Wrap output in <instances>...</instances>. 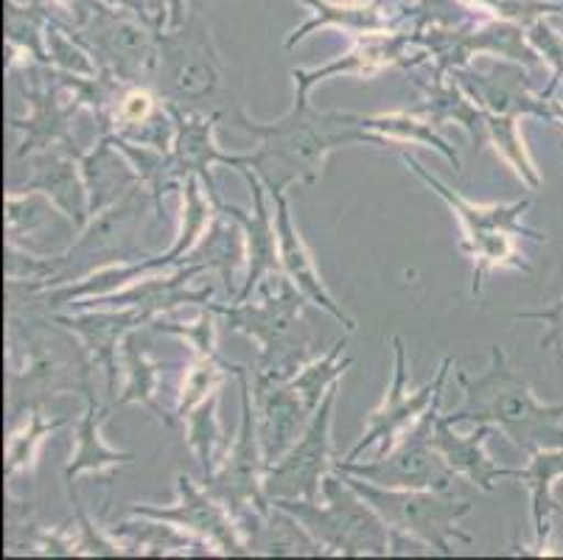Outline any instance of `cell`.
<instances>
[{"label": "cell", "instance_id": "cell-20", "mask_svg": "<svg viewBox=\"0 0 563 560\" xmlns=\"http://www.w3.org/2000/svg\"><path fill=\"white\" fill-rule=\"evenodd\" d=\"M152 191H143L141 183L124 194V197L112 202L110 208L99 210L90 216V222L81 230V239L68 246L65 259L74 255H118V261H143V250L132 246V233L137 230L143 219V205L150 199Z\"/></svg>", "mask_w": 563, "mask_h": 560}, {"label": "cell", "instance_id": "cell-46", "mask_svg": "<svg viewBox=\"0 0 563 560\" xmlns=\"http://www.w3.org/2000/svg\"><path fill=\"white\" fill-rule=\"evenodd\" d=\"M514 320H539L550 326V331L541 337V348L552 351L558 359H563V295L544 311H516Z\"/></svg>", "mask_w": 563, "mask_h": 560}, {"label": "cell", "instance_id": "cell-35", "mask_svg": "<svg viewBox=\"0 0 563 560\" xmlns=\"http://www.w3.org/2000/svg\"><path fill=\"white\" fill-rule=\"evenodd\" d=\"M345 348H347V337H340L325 356H320L311 364H303L300 373H295V376L289 378L291 387L298 389L306 409H309L311 415L317 413V407H320L322 398L329 395V389L340 382L342 373L353 364V359L345 356Z\"/></svg>", "mask_w": 563, "mask_h": 560}, {"label": "cell", "instance_id": "cell-48", "mask_svg": "<svg viewBox=\"0 0 563 560\" xmlns=\"http://www.w3.org/2000/svg\"><path fill=\"white\" fill-rule=\"evenodd\" d=\"M168 7V29H180L186 23V0H166Z\"/></svg>", "mask_w": 563, "mask_h": 560}, {"label": "cell", "instance_id": "cell-13", "mask_svg": "<svg viewBox=\"0 0 563 560\" xmlns=\"http://www.w3.org/2000/svg\"><path fill=\"white\" fill-rule=\"evenodd\" d=\"M418 45L432 51L434 76L432 81H443V76L454 68H463L474 54H496L510 62L539 65V54L527 45L525 25L514 20H494V23L449 25V29L418 31Z\"/></svg>", "mask_w": 563, "mask_h": 560}, {"label": "cell", "instance_id": "cell-2", "mask_svg": "<svg viewBox=\"0 0 563 560\" xmlns=\"http://www.w3.org/2000/svg\"><path fill=\"white\" fill-rule=\"evenodd\" d=\"M465 404L446 415L452 426L490 424L505 431V438L525 454L544 449H563V404H541L530 384L508 364L501 348L490 351V364L483 376H468L457 370Z\"/></svg>", "mask_w": 563, "mask_h": 560}, {"label": "cell", "instance_id": "cell-42", "mask_svg": "<svg viewBox=\"0 0 563 560\" xmlns=\"http://www.w3.org/2000/svg\"><path fill=\"white\" fill-rule=\"evenodd\" d=\"M59 426H65V418H56V420H45L43 418V407H34L32 409V420L25 426L23 431H14L12 438H9V449H7V480H12L20 469L25 465H32V457L34 449H37L40 440L51 431H56Z\"/></svg>", "mask_w": 563, "mask_h": 560}, {"label": "cell", "instance_id": "cell-4", "mask_svg": "<svg viewBox=\"0 0 563 560\" xmlns=\"http://www.w3.org/2000/svg\"><path fill=\"white\" fill-rule=\"evenodd\" d=\"M303 292L291 284L289 275L278 281V292L261 303H230V306H208L213 315H222L233 331L258 339L261 359L255 373L273 378H291L303 367L306 356L314 348V337L303 322Z\"/></svg>", "mask_w": 563, "mask_h": 560}, {"label": "cell", "instance_id": "cell-40", "mask_svg": "<svg viewBox=\"0 0 563 560\" xmlns=\"http://www.w3.org/2000/svg\"><path fill=\"white\" fill-rule=\"evenodd\" d=\"M362 127L365 130H376L382 135H393L398 141H415V143H427V146L438 149L454 168H460V157L452 146H449L438 132L432 130L429 121H418L412 112H404V116H378V118H365L362 116Z\"/></svg>", "mask_w": 563, "mask_h": 560}, {"label": "cell", "instance_id": "cell-9", "mask_svg": "<svg viewBox=\"0 0 563 560\" xmlns=\"http://www.w3.org/2000/svg\"><path fill=\"white\" fill-rule=\"evenodd\" d=\"M59 25L99 59V68H107L115 79L124 85H152L157 65V31L132 12H118L101 0L81 29Z\"/></svg>", "mask_w": 563, "mask_h": 560}, {"label": "cell", "instance_id": "cell-29", "mask_svg": "<svg viewBox=\"0 0 563 560\" xmlns=\"http://www.w3.org/2000/svg\"><path fill=\"white\" fill-rule=\"evenodd\" d=\"M208 270L205 264H183L180 272L174 277H166V281H157V277H141L135 286L124 292H112V295L101 297L104 306H115V308H126L135 306L141 308L143 315L155 320L157 315L168 311V308L180 306V303H205L211 300L213 289H188V281Z\"/></svg>", "mask_w": 563, "mask_h": 560}, {"label": "cell", "instance_id": "cell-12", "mask_svg": "<svg viewBox=\"0 0 563 560\" xmlns=\"http://www.w3.org/2000/svg\"><path fill=\"white\" fill-rule=\"evenodd\" d=\"M340 384L329 389L317 413L311 415L303 438L291 446L275 465L264 474V493L273 499H309L317 502L322 493V480L334 469L331 451V413H334Z\"/></svg>", "mask_w": 563, "mask_h": 560}, {"label": "cell", "instance_id": "cell-33", "mask_svg": "<svg viewBox=\"0 0 563 560\" xmlns=\"http://www.w3.org/2000/svg\"><path fill=\"white\" fill-rule=\"evenodd\" d=\"M121 353H124L126 373H130V382H126L124 393L118 395V404H141V407L152 409L163 424L172 429L174 418L166 415V409L157 404V387H161V370L163 364L150 359L146 348L137 345V333H126V339L121 342Z\"/></svg>", "mask_w": 563, "mask_h": 560}, {"label": "cell", "instance_id": "cell-26", "mask_svg": "<svg viewBox=\"0 0 563 560\" xmlns=\"http://www.w3.org/2000/svg\"><path fill=\"white\" fill-rule=\"evenodd\" d=\"M494 426L479 424V429L468 438H460L454 426L449 424L446 415H438L432 431V446L446 457L449 469L454 474H463L465 480L474 482L483 491H494L496 480H519V471L516 469H499L485 454V440L490 438Z\"/></svg>", "mask_w": 563, "mask_h": 560}, {"label": "cell", "instance_id": "cell-37", "mask_svg": "<svg viewBox=\"0 0 563 560\" xmlns=\"http://www.w3.org/2000/svg\"><path fill=\"white\" fill-rule=\"evenodd\" d=\"M222 210L213 216L211 228L205 230L202 235V244L199 250H194L188 264H205V266H217L219 275H222L224 286L228 292L233 289V275H235V266L242 261V255L247 253V241L239 235V230L228 228L222 222Z\"/></svg>", "mask_w": 563, "mask_h": 560}, {"label": "cell", "instance_id": "cell-3", "mask_svg": "<svg viewBox=\"0 0 563 560\" xmlns=\"http://www.w3.org/2000/svg\"><path fill=\"white\" fill-rule=\"evenodd\" d=\"M9 326L23 333V364L9 373V415L18 420L25 409L43 407L56 393H85L90 382V353L68 328L54 320L9 317Z\"/></svg>", "mask_w": 563, "mask_h": 560}, {"label": "cell", "instance_id": "cell-32", "mask_svg": "<svg viewBox=\"0 0 563 560\" xmlns=\"http://www.w3.org/2000/svg\"><path fill=\"white\" fill-rule=\"evenodd\" d=\"M421 90L427 92V101L418 105L415 110H409L412 116H427V121L432 123H443V121H454L463 123L468 135L474 138V146H483L488 138V112L483 107H474L468 99L463 96V87L452 85L443 87V81H432V85H423Z\"/></svg>", "mask_w": 563, "mask_h": 560}, {"label": "cell", "instance_id": "cell-15", "mask_svg": "<svg viewBox=\"0 0 563 560\" xmlns=\"http://www.w3.org/2000/svg\"><path fill=\"white\" fill-rule=\"evenodd\" d=\"M177 487H180V505L174 507H150V505H132V516L157 518V521H172L194 536L217 547L222 554H247L242 530L235 518L230 516L228 507L219 499H213L208 491H199L186 474H177Z\"/></svg>", "mask_w": 563, "mask_h": 560}, {"label": "cell", "instance_id": "cell-21", "mask_svg": "<svg viewBox=\"0 0 563 560\" xmlns=\"http://www.w3.org/2000/svg\"><path fill=\"white\" fill-rule=\"evenodd\" d=\"M244 179H247L250 191H253V205L255 213L247 216L242 208H235V205H224L219 202L217 210H222L224 216H230L235 224H242L244 228V241H247V259H250V272L247 281H244V289L235 295L233 303H244L250 300L255 286L269 275H284V266H280V246H278V230L273 228V219H269V210H266L264 202V188L266 185L261 183L258 174L253 168H244Z\"/></svg>", "mask_w": 563, "mask_h": 560}, {"label": "cell", "instance_id": "cell-24", "mask_svg": "<svg viewBox=\"0 0 563 560\" xmlns=\"http://www.w3.org/2000/svg\"><path fill=\"white\" fill-rule=\"evenodd\" d=\"M242 530L247 554H269V558H320L329 554L325 547L306 530L300 518L275 507L269 516L247 507L242 516L235 518Z\"/></svg>", "mask_w": 563, "mask_h": 560}, {"label": "cell", "instance_id": "cell-44", "mask_svg": "<svg viewBox=\"0 0 563 560\" xmlns=\"http://www.w3.org/2000/svg\"><path fill=\"white\" fill-rule=\"evenodd\" d=\"M527 37H530V43L536 45L541 54H544V62H550L552 65V81H550V87L541 92V99L550 101L552 92H555L558 85L563 81V40L558 37L550 25L541 23V20H536V23L530 25V34H527Z\"/></svg>", "mask_w": 563, "mask_h": 560}, {"label": "cell", "instance_id": "cell-5", "mask_svg": "<svg viewBox=\"0 0 563 560\" xmlns=\"http://www.w3.org/2000/svg\"><path fill=\"white\" fill-rule=\"evenodd\" d=\"M273 505L300 518L329 554L360 558L393 552L390 527L342 474L322 480V505L309 499H273Z\"/></svg>", "mask_w": 563, "mask_h": 560}, {"label": "cell", "instance_id": "cell-47", "mask_svg": "<svg viewBox=\"0 0 563 560\" xmlns=\"http://www.w3.org/2000/svg\"><path fill=\"white\" fill-rule=\"evenodd\" d=\"M104 3L124 9V12H132L137 20H143V23L155 31H161L163 23H168L166 0H104Z\"/></svg>", "mask_w": 563, "mask_h": 560}, {"label": "cell", "instance_id": "cell-10", "mask_svg": "<svg viewBox=\"0 0 563 560\" xmlns=\"http://www.w3.org/2000/svg\"><path fill=\"white\" fill-rule=\"evenodd\" d=\"M440 395L429 404L418 424L404 435L398 449H393L387 457H376L373 462L334 460V471L360 476L378 487H396V491H449L454 482V471L449 469L446 457L432 446L434 420L440 415Z\"/></svg>", "mask_w": 563, "mask_h": 560}, {"label": "cell", "instance_id": "cell-14", "mask_svg": "<svg viewBox=\"0 0 563 560\" xmlns=\"http://www.w3.org/2000/svg\"><path fill=\"white\" fill-rule=\"evenodd\" d=\"M393 351H396V364H393V384L390 389H387V398H384V404L376 409V413H371L365 435L360 438V443L347 451L345 460H356V457H360L365 449H371L373 443H378V457L393 451L398 431H404L412 420L421 418V415L429 409V404L443 393V384H446L452 359L449 356L443 359L434 382H429L427 387L421 389H409L407 348H404L401 337H393Z\"/></svg>", "mask_w": 563, "mask_h": 560}, {"label": "cell", "instance_id": "cell-27", "mask_svg": "<svg viewBox=\"0 0 563 560\" xmlns=\"http://www.w3.org/2000/svg\"><path fill=\"white\" fill-rule=\"evenodd\" d=\"M409 45H418V31L415 34H371L360 48H353L342 59L329 62L325 68L317 70H291V79H295V87L311 92L317 81L336 74H373V70L387 68V65L412 68L418 62L407 59Z\"/></svg>", "mask_w": 563, "mask_h": 560}, {"label": "cell", "instance_id": "cell-11", "mask_svg": "<svg viewBox=\"0 0 563 560\" xmlns=\"http://www.w3.org/2000/svg\"><path fill=\"white\" fill-rule=\"evenodd\" d=\"M235 376L242 382V426H239L233 449L224 457L222 469L211 480H205V491L211 493L213 499L222 502L233 518L242 516L247 507H255L258 513L269 516L273 502L264 493L266 460L264 451H261L258 418H255V398L250 393L247 367L239 370Z\"/></svg>", "mask_w": 563, "mask_h": 560}, {"label": "cell", "instance_id": "cell-18", "mask_svg": "<svg viewBox=\"0 0 563 560\" xmlns=\"http://www.w3.org/2000/svg\"><path fill=\"white\" fill-rule=\"evenodd\" d=\"M449 74H452V79H457L463 90H468L479 101V107L488 112V121L516 123L521 116H539L555 121V110L541 96H530L527 74L521 70V65L499 62L490 74H477V70L468 68H454Z\"/></svg>", "mask_w": 563, "mask_h": 560}, {"label": "cell", "instance_id": "cell-23", "mask_svg": "<svg viewBox=\"0 0 563 560\" xmlns=\"http://www.w3.org/2000/svg\"><path fill=\"white\" fill-rule=\"evenodd\" d=\"M273 202H275V230H278V246H280V266H284V272L289 275V281L298 286V289L303 292L314 306L325 308L331 317H336L347 331H356V320L347 315L340 303H334V297H331L329 292H325V286H322L320 275H317L314 270V261H311V253L306 250L298 228H295V222H291L286 191H275Z\"/></svg>", "mask_w": 563, "mask_h": 560}, {"label": "cell", "instance_id": "cell-8", "mask_svg": "<svg viewBox=\"0 0 563 560\" xmlns=\"http://www.w3.org/2000/svg\"><path fill=\"white\" fill-rule=\"evenodd\" d=\"M342 476L384 518V524L393 532V543L401 541L404 536H412L432 547L438 554H452V538L474 543V538L457 527L460 518L471 513V505H474L471 499H454V496H449V491H396V487H378L373 482H362L360 476Z\"/></svg>", "mask_w": 563, "mask_h": 560}, {"label": "cell", "instance_id": "cell-41", "mask_svg": "<svg viewBox=\"0 0 563 560\" xmlns=\"http://www.w3.org/2000/svg\"><path fill=\"white\" fill-rule=\"evenodd\" d=\"M54 216V202L43 191H23L7 197V233L9 239L37 233Z\"/></svg>", "mask_w": 563, "mask_h": 560}, {"label": "cell", "instance_id": "cell-39", "mask_svg": "<svg viewBox=\"0 0 563 560\" xmlns=\"http://www.w3.org/2000/svg\"><path fill=\"white\" fill-rule=\"evenodd\" d=\"M112 536L132 538V554H168L172 549H205L208 541L199 536H188V532H177L174 527H161L155 518V524H115L110 527Z\"/></svg>", "mask_w": 563, "mask_h": 560}, {"label": "cell", "instance_id": "cell-43", "mask_svg": "<svg viewBox=\"0 0 563 560\" xmlns=\"http://www.w3.org/2000/svg\"><path fill=\"white\" fill-rule=\"evenodd\" d=\"M471 3L488 9L499 20H514L519 25H532L547 14L561 12V7L550 0H471Z\"/></svg>", "mask_w": 563, "mask_h": 560}, {"label": "cell", "instance_id": "cell-49", "mask_svg": "<svg viewBox=\"0 0 563 560\" xmlns=\"http://www.w3.org/2000/svg\"><path fill=\"white\" fill-rule=\"evenodd\" d=\"M552 110H555V118H561L563 121V105H552Z\"/></svg>", "mask_w": 563, "mask_h": 560}, {"label": "cell", "instance_id": "cell-50", "mask_svg": "<svg viewBox=\"0 0 563 560\" xmlns=\"http://www.w3.org/2000/svg\"><path fill=\"white\" fill-rule=\"evenodd\" d=\"M558 513H561V516H563V510H561V507H558Z\"/></svg>", "mask_w": 563, "mask_h": 560}, {"label": "cell", "instance_id": "cell-30", "mask_svg": "<svg viewBox=\"0 0 563 560\" xmlns=\"http://www.w3.org/2000/svg\"><path fill=\"white\" fill-rule=\"evenodd\" d=\"M85 398L87 409L85 415H81L79 426H76V454L70 457V462L65 465V485H74V476L85 474V471H96V474H99V471L118 469V465H126V462L135 460V454L112 451L110 446L101 440V424L107 420V409L96 404L90 382L85 384Z\"/></svg>", "mask_w": 563, "mask_h": 560}, {"label": "cell", "instance_id": "cell-45", "mask_svg": "<svg viewBox=\"0 0 563 560\" xmlns=\"http://www.w3.org/2000/svg\"><path fill=\"white\" fill-rule=\"evenodd\" d=\"M65 261L56 259V261H43V259H34V255H23L18 253V246L9 241L7 246V275L9 281H43V277H56L63 272Z\"/></svg>", "mask_w": 563, "mask_h": 560}, {"label": "cell", "instance_id": "cell-38", "mask_svg": "<svg viewBox=\"0 0 563 560\" xmlns=\"http://www.w3.org/2000/svg\"><path fill=\"white\" fill-rule=\"evenodd\" d=\"M217 407H219V393H211L208 398L199 404L197 409L186 415V440L191 446V451L197 454L199 465H202V482L211 480L217 474V449H222L224 438H222V426H219L217 418Z\"/></svg>", "mask_w": 563, "mask_h": 560}, {"label": "cell", "instance_id": "cell-1", "mask_svg": "<svg viewBox=\"0 0 563 560\" xmlns=\"http://www.w3.org/2000/svg\"><path fill=\"white\" fill-rule=\"evenodd\" d=\"M233 123L261 141L250 154V168L269 194L286 191L295 183L314 185L322 174V163L334 149L351 143H384V135H373L362 127V116L356 112H317L309 105V90L300 87H295L291 110L278 121L258 123L242 107H233Z\"/></svg>", "mask_w": 563, "mask_h": 560}, {"label": "cell", "instance_id": "cell-34", "mask_svg": "<svg viewBox=\"0 0 563 560\" xmlns=\"http://www.w3.org/2000/svg\"><path fill=\"white\" fill-rule=\"evenodd\" d=\"M563 476V449H544L530 457V469L519 471V480L530 487L532 527H536V549L544 547L550 536V513H558L552 499V480Z\"/></svg>", "mask_w": 563, "mask_h": 560}, {"label": "cell", "instance_id": "cell-17", "mask_svg": "<svg viewBox=\"0 0 563 560\" xmlns=\"http://www.w3.org/2000/svg\"><path fill=\"white\" fill-rule=\"evenodd\" d=\"M255 418H258L261 451L266 469L275 465L291 446L303 438L311 413L289 378H273L255 373Z\"/></svg>", "mask_w": 563, "mask_h": 560}, {"label": "cell", "instance_id": "cell-31", "mask_svg": "<svg viewBox=\"0 0 563 560\" xmlns=\"http://www.w3.org/2000/svg\"><path fill=\"white\" fill-rule=\"evenodd\" d=\"M303 7H309L311 12H317L309 23H303L300 29H295L286 37V48H295L300 40H306L311 31L322 29V25H340V29L351 31V34H387L393 29V20L384 18L382 9L384 3L373 0V3H329V0H298Z\"/></svg>", "mask_w": 563, "mask_h": 560}, {"label": "cell", "instance_id": "cell-19", "mask_svg": "<svg viewBox=\"0 0 563 560\" xmlns=\"http://www.w3.org/2000/svg\"><path fill=\"white\" fill-rule=\"evenodd\" d=\"M43 70H32V90H25V99L32 105V112H29V118H12V130L25 132L18 154L25 157V154L43 152V149L51 146H65L74 157H79L81 152L76 149L74 138H70V118L79 112L81 101L74 96L70 105H63L59 101L63 85L54 76H51L54 79L51 85H43Z\"/></svg>", "mask_w": 563, "mask_h": 560}, {"label": "cell", "instance_id": "cell-25", "mask_svg": "<svg viewBox=\"0 0 563 560\" xmlns=\"http://www.w3.org/2000/svg\"><path fill=\"white\" fill-rule=\"evenodd\" d=\"M54 322L65 326L68 331L79 333L85 339V348L90 353V362L99 364L107 376V393L115 398V370H118V345L124 342L126 333L137 326L150 322L141 308L126 306L118 311H96V315L81 317H54Z\"/></svg>", "mask_w": 563, "mask_h": 560}, {"label": "cell", "instance_id": "cell-22", "mask_svg": "<svg viewBox=\"0 0 563 560\" xmlns=\"http://www.w3.org/2000/svg\"><path fill=\"white\" fill-rule=\"evenodd\" d=\"M74 154L65 146H51L32 154L34 177L20 191H43L56 208L63 210L76 230L90 222V199L81 168L74 166Z\"/></svg>", "mask_w": 563, "mask_h": 560}, {"label": "cell", "instance_id": "cell-51", "mask_svg": "<svg viewBox=\"0 0 563 560\" xmlns=\"http://www.w3.org/2000/svg\"><path fill=\"white\" fill-rule=\"evenodd\" d=\"M378 3H387V0H378Z\"/></svg>", "mask_w": 563, "mask_h": 560}, {"label": "cell", "instance_id": "cell-6", "mask_svg": "<svg viewBox=\"0 0 563 560\" xmlns=\"http://www.w3.org/2000/svg\"><path fill=\"white\" fill-rule=\"evenodd\" d=\"M401 161L407 163V166L412 168V172L418 174V177H421L423 183H427L429 188H432V191L454 210V213L460 216V222H463L465 228L463 241H460V250L477 261V270H474V286H471L474 295L483 292L485 277H488V272L494 270V266H514V270H521L527 272V275H532V270L519 259V250H516V241L519 239L539 241V244L541 241H547V233H539V230H530L521 224V216H525V210L530 208V199H521V202H514V205H488V208H483V205H474L468 202V199L460 197V194H454L452 188L440 183L438 177H432V174H429L421 163L415 161L409 152L401 154Z\"/></svg>", "mask_w": 563, "mask_h": 560}, {"label": "cell", "instance_id": "cell-16", "mask_svg": "<svg viewBox=\"0 0 563 560\" xmlns=\"http://www.w3.org/2000/svg\"><path fill=\"white\" fill-rule=\"evenodd\" d=\"M174 118V143L172 152H168V177L183 179L197 174L205 185H208V197L213 199V205H219L217 183L211 177L213 163H222V166L235 168V172H244L250 168V154H224L219 152L217 141H213V130H217L222 112H211L208 118L202 116H186V110L168 105Z\"/></svg>", "mask_w": 563, "mask_h": 560}, {"label": "cell", "instance_id": "cell-28", "mask_svg": "<svg viewBox=\"0 0 563 560\" xmlns=\"http://www.w3.org/2000/svg\"><path fill=\"white\" fill-rule=\"evenodd\" d=\"M126 161H130V157L115 146V141H112L110 135H101L93 154H79V157H76V163H79L81 168V177H85L87 185L90 216L110 208L112 202H118L130 188H135V185L141 183L135 166H130Z\"/></svg>", "mask_w": 563, "mask_h": 560}, {"label": "cell", "instance_id": "cell-36", "mask_svg": "<svg viewBox=\"0 0 563 560\" xmlns=\"http://www.w3.org/2000/svg\"><path fill=\"white\" fill-rule=\"evenodd\" d=\"M48 7L43 0H7V40L9 48L29 51L40 65H48L45 31H48Z\"/></svg>", "mask_w": 563, "mask_h": 560}, {"label": "cell", "instance_id": "cell-7", "mask_svg": "<svg viewBox=\"0 0 563 560\" xmlns=\"http://www.w3.org/2000/svg\"><path fill=\"white\" fill-rule=\"evenodd\" d=\"M224 62L213 48L211 31L191 9L180 29L157 31V65L152 90L166 105L197 107L217 96L224 81Z\"/></svg>", "mask_w": 563, "mask_h": 560}]
</instances>
